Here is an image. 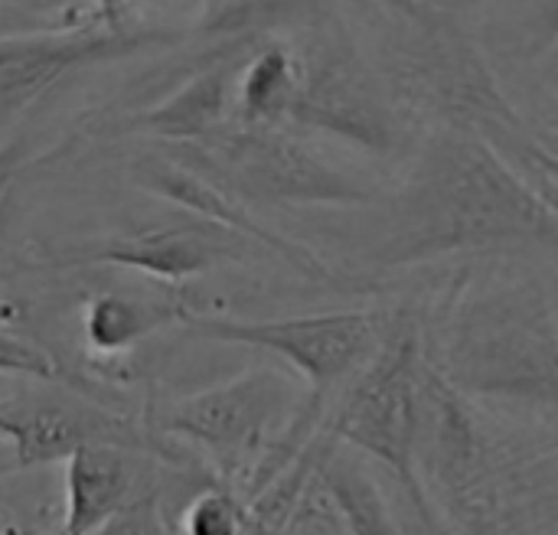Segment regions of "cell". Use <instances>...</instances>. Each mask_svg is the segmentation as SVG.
Returning <instances> with one entry per match:
<instances>
[{
  "label": "cell",
  "mask_w": 558,
  "mask_h": 535,
  "mask_svg": "<svg viewBox=\"0 0 558 535\" xmlns=\"http://www.w3.org/2000/svg\"><path fill=\"white\" fill-rule=\"evenodd\" d=\"M301 405L291 376L252 369L203 392L150 399L141 425L163 448L203 451L219 484L252 497L314 438L298 428Z\"/></svg>",
  "instance_id": "cell-1"
},
{
  "label": "cell",
  "mask_w": 558,
  "mask_h": 535,
  "mask_svg": "<svg viewBox=\"0 0 558 535\" xmlns=\"http://www.w3.org/2000/svg\"><path fill=\"white\" fill-rule=\"evenodd\" d=\"M425 376L428 353L418 324L409 314H392L379 350L330 399L317 428L330 441L360 448L363 454L383 461L402 481L422 516H428V500L415 474V445Z\"/></svg>",
  "instance_id": "cell-2"
},
{
  "label": "cell",
  "mask_w": 558,
  "mask_h": 535,
  "mask_svg": "<svg viewBox=\"0 0 558 535\" xmlns=\"http://www.w3.org/2000/svg\"><path fill=\"white\" fill-rule=\"evenodd\" d=\"M180 324L193 337L229 343V346L265 350L284 360L291 369H298L307 379L301 422L311 431H317L330 399L379 350L389 330V314L333 311V314H307V317H281V320H239V317L186 311Z\"/></svg>",
  "instance_id": "cell-3"
},
{
  "label": "cell",
  "mask_w": 558,
  "mask_h": 535,
  "mask_svg": "<svg viewBox=\"0 0 558 535\" xmlns=\"http://www.w3.org/2000/svg\"><path fill=\"white\" fill-rule=\"evenodd\" d=\"M0 438L13 448V471L59 464L85 445L150 448L180 464H196L186 454L157 445L141 422L114 412L72 382H59V389H29L0 402Z\"/></svg>",
  "instance_id": "cell-4"
},
{
  "label": "cell",
  "mask_w": 558,
  "mask_h": 535,
  "mask_svg": "<svg viewBox=\"0 0 558 535\" xmlns=\"http://www.w3.org/2000/svg\"><path fill=\"white\" fill-rule=\"evenodd\" d=\"M173 39L180 36L170 29L114 23L0 36V131H7L20 114H26L65 75Z\"/></svg>",
  "instance_id": "cell-5"
},
{
  "label": "cell",
  "mask_w": 558,
  "mask_h": 535,
  "mask_svg": "<svg viewBox=\"0 0 558 535\" xmlns=\"http://www.w3.org/2000/svg\"><path fill=\"white\" fill-rule=\"evenodd\" d=\"M199 467L150 448L85 445L65 458V516L56 535H92L128 507L157 497L163 474Z\"/></svg>",
  "instance_id": "cell-6"
},
{
  "label": "cell",
  "mask_w": 558,
  "mask_h": 535,
  "mask_svg": "<svg viewBox=\"0 0 558 535\" xmlns=\"http://www.w3.org/2000/svg\"><path fill=\"white\" fill-rule=\"evenodd\" d=\"M235 258L222 226H157L131 235L98 239L92 245L72 248L59 265H108V268H137L163 281H183L213 271L219 262Z\"/></svg>",
  "instance_id": "cell-7"
},
{
  "label": "cell",
  "mask_w": 558,
  "mask_h": 535,
  "mask_svg": "<svg viewBox=\"0 0 558 535\" xmlns=\"http://www.w3.org/2000/svg\"><path fill=\"white\" fill-rule=\"evenodd\" d=\"M141 180L147 183V190L160 193L167 203H177L183 209H193L199 216H206L213 226H222L235 235L245 239H258L265 245H271L278 255H284L294 268H301L307 278L317 281H330V271L304 248L294 245L281 235H275L271 229H265L258 219H252L242 203L229 193V186H222V180L216 173H209L206 167H199L196 160H173V157H150L141 170Z\"/></svg>",
  "instance_id": "cell-8"
},
{
  "label": "cell",
  "mask_w": 558,
  "mask_h": 535,
  "mask_svg": "<svg viewBox=\"0 0 558 535\" xmlns=\"http://www.w3.org/2000/svg\"><path fill=\"white\" fill-rule=\"evenodd\" d=\"M186 311L190 307H183L180 301H141V297L108 294V291L95 294L88 297L82 311L85 346L105 360L124 356L128 350H134L141 340L154 337L157 330L180 324Z\"/></svg>",
  "instance_id": "cell-9"
},
{
  "label": "cell",
  "mask_w": 558,
  "mask_h": 535,
  "mask_svg": "<svg viewBox=\"0 0 558 535\" xmlns=\"http://www.w3.org/2000/svg\"><path fill=\"white\" fill-rule=\"evenodd\" d=\"M173 535H265V530L245 494L229 484L206 481L177 516Z\"/></svg>",
  "instance_id": "cell-10"
},
{
  "label": "cell",
  "mask_w": 558,
  "mask_h": 535,
  "mask_svg": "<svg viewBox=\"0 0 558 535\" xmlns=\"http://www.w3.org/2000/svg\"><path fill=\"white\" fill-rule=\"evenodd\" d=\"M0 376H23V379H43V382H72L78 389H88V379L62 369L43 346H36L33 340H23V337L3 333V330H0Z\"/></svg>",
  "instance_id": "cell-11"
},
{
  "label": "cell",
  "mask_w": 558,
  "mask_h": 535,
  "mask_svg": "<svg viewBox=\"0 0 558 535\" xmlns=\"http://www.w3.org/2000/svg\"><path fill=\"white\" fill-rule=\"evenodd\" d=\"M92 535H173V526L163 520L160 494H157V497H147L141 503L128 507L124 513H118L114 520H108Z\"/></svg>",
  "instance_id": "cell-12"
},
{
  "label": "cell",
  "mask_w": 558,
  "mask_h": 535,
  "mask_svg": "<svg viewBox=\"0 0 558 535\" xmlns=\"http://www.w3.org/2000/svg\"><path fill=\"white\" fill-rule=\"evenodd\" d=\"M26 144L23 141H13V144H3L0 147V203L3 196L10 193V183L16 180V173L26 167Z\"/></svg>",
  "instance_id": "cell-13"
},
{
  "label": "cell",
  "mask_w": 558,
  "mask_h": 535,
  "mask_svg": "<svg viewBox=\"0 0 558 535\" xmlns=\"http://www.w3.org/2000/svg\"><path fill=\"white\" fill-rule=\"evenodd\" d=\"M0 535H20V533H16V530H3V526H0Z\"/></svg>",
  "instance_id": "cell-14"
}]
</instances>
